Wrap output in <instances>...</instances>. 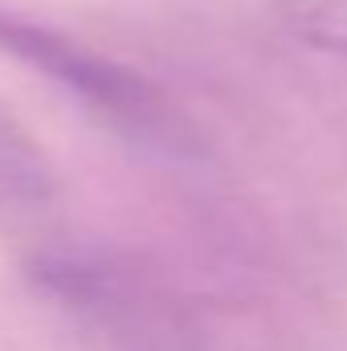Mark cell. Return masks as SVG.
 <instances>
[{
    "label": "cell",
    "mask_w": 347,
    "mask_h": 351,
    "mask_svg": "<svg viewBox=\"0 0 347 351\" xmlns=\"http://www.w3.org/2000/svg\"><path fill=\"white\" fill-rule=\"evenodd\" d=\"M58 196V172L21 119L0 102V213H37Z\"/></svg>",
    "instance_id": "7a4b0ae2"
},
{
    "label": "cell",
    "mask_w": 347,
    "mask_h": 351,
    "mask_svg": "<svg viewBox=\"0 0 347 351\" xmlns=\"http://www.w3.org/2000/svg\"><path fill=\"white\" fill-rule=\"evenodd\" d=\"M0 53L37 70L45 82L62 86L86 114L123 135L135 147L160 156H196L200 135L172 98L131 66L102 58L62 29L37 25L29 16L0 12Z\"/></svg>",
    "instance_id": "6da1fadb"
},
{
    "label": "cell",
    "mask_w": 347,
    "mask_h": 351,
    "mask_svg": "<svg viewBox=\"0 0 347 351\" xmlns=\"http://www.w3.org/2000/svg\"><path fill=\"white\" fill-rule=\"evenodd\" d=\"M278 8L298 41L347 53V0H278Z\"/></svg>",
    "instance_id": "3957f363"
}]
</instances>
